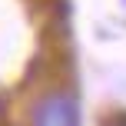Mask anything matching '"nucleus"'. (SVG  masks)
<instances>
[{"mask_svg":"<svg viewBox=\"0 0 126 126\" xmlns=\"http://www.w3.org/2000/svg\"><path fill=\"white\" fill-rule=\"evenodd\" d=\"M33 126H80L76 100L66 93H50L33 106Z\"/></svg>","mask_w":126,"mask_h":126,"instance_id":"obj_1","label":"nucleus"}]
</instances>
